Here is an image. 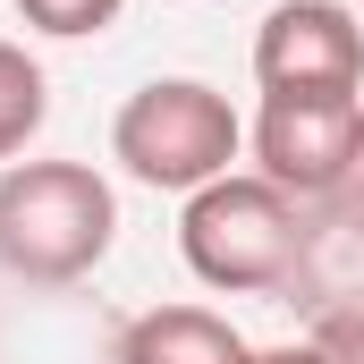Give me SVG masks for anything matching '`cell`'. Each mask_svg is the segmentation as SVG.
<instances>
[{"label": "cell", "instance_id": "cell-5", "mask_svg": "<svg viewBox=\"0 0 364 364\" xmlns=\"http://www.w3.org/2000/svg\"><path fill=\"white\" fill-rule=\"evenodd\" d=\"M263 93H356L364 85V17L348 0H279L255 26Z\"/></svg>", "mask_w": 364, "mask_h": 364}, {"label": "cell", "instance_id": "cell-6", "mask_svg": "<svg viewBox=\"0 0 364 364\" xmlns=\"http://www.w3.org/2000/svg\"><path fill=\"white\" fill-rule=\"evenodd\" d=\"M255 348L212 314V305H153L119 331L110 364H246Z\"/></svg>", "mask_w": 364, "mask_h": 364}, {"label": "cell", "instance_id": "cell-1", "mask_svg": "<svg viewBox=\"0 0 364 364\" xmlns=\"http://www.w3.org/2000/svg\"><path fill=\"white\" fill-rule=\"evenodd\" d=\"M119 237V195L93 161H9L0 170V272L26 288H77Z\"/></svg>", "mask_w": 364, "mask_h": 364}, {"label": "cell", "instance_id": "cell-9", "mask_svg": "<svg viewBox=\"0 0 364 364\" xmlns=\"http://www.w3.org/2000/svg\"><path fill=\"white\" fill-rule=\"evenodd\" d=\"M314 356L322 364H364V305H331L314 322Z\"/></svg>", "mask_w": 364, "mask_h": 364}, {"label": "cell", "instance_id": "cell-3", "mask_svg": "<svg viewBox=\"0 0 364 364\" xmlns=\"http://www.w3.org/2000/svg\"><path fill=\"white\" fill-rule=\"evenodd\" d=\"M178 255L203 288H229V296H255V288H288L305 263V229H296V195H279L255 170H229V178L195 186L178 212Z\"/></svg>", "mask_w": 364, "mask_h": 364}, {"label": "cell", "instance_id": "cell-11", "mask_svg": "<svg viewBox=\"0 0 364 364\" xmlns=\"http://www.w3.org/2000/svg\"><path fill=\"white\" fill-rule=\"evenodd\" d=\"M348 195L364 203V127H356V170H348Z\"/></svg>", "mask_w": 364, "mask_h": 364}, {"label": "cell", "instance_id": "cell-4", "mask_svg": "<svg viewBox=\"0 0 364 364\" xmlns=\"http://www.w3.org/2000/svg\"><path fill=\"white\" fill-rule=\"evenodd\" d=\"M356 127H364V93H263L255 136H246L255 144V178H272L296 203L348 195Z\"/></svg>", "mask_w": 364, "mask_h": 364}, {"label": "cell", "instance_id": "cell-8", "mask_svg": "<svg viewBox=\"0 0 364 364\" xmlns=\"http://www.w3.org/2000/svg\"><path fill=\"white\" fill-rule=\"evenodd\" d=\"M119 9H127V0H17V17H26L34 34H60V43H85L102 26H119Z\"/></svg>", "mask_w": 364, "mask_h": 364}, {"label": "cell", "instance_id": "cell-2", "mask_svg": "<svg viewBox=\"0 0 364 364\" xmlns=\"http://www.w3.org/2000/svg\"><path fill=\"white\" fill-rule=\"evenodd\" d=\"M237 153H246V127H237L229 93L203 77H153L110 119V161L153 195H195V186L229 178Z\"/></svg>", "mask_w": 364, "mask_h": 364}, {"label": "cell", "instance_id": "cell-10", "mask_svg": "<svg viewBox=\"0 0 364 364\" xmlns=\"http://www.w3.org/2000/svg\"><path fill=\"white\" fill-rule=\"evenodd\" d=\"M246 364H322V356H314V339H296V348H255Z\"/></svg>", "mask_w": 364, "mask_h": 364}, {"label": "cell", "instance_id": "cell-12", "mask_svg": "<svg viewBox=\"0 0 364 364\" xmlns=\"http://www.w3.org/2000/svg\"><path fill=\"white\" fill-rule=\"evenodd\" d=\"M356 17H364V0H356Z\"/></svg>", "mask_w": 364, "mask_h": 364}, {"label": "cell", "instance_id": "cell-7", "mask_svg": "<svg viewBox=\"0 0 364 364\" xmlns=\"http://www.w3.org/2000/svg\"><path fill=\"white\" fill-rule=\"evenodd\" d=\"M51 119V77L26 43H0V161H17Z\"/></svg>", "mask_w": 364, "mask_h": 364}]
</instances>
